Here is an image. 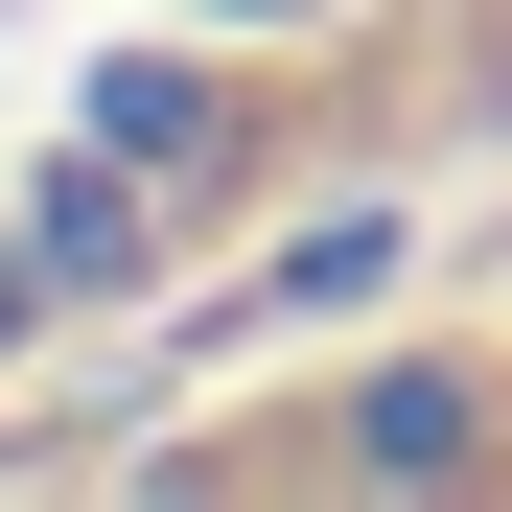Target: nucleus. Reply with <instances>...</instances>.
Returning a JSON list of instances; mask_svg holds the SVG:
<instances>
[{"label": "nucleus", "instance_id": "1", "mask_svg": "<svg viewBox=\"0 0 512 512\" xmlns=\"http://www.w3.org/2000/svg\"><path fill=\"white\" fill-rule=\"evenodd\" d=\"M0 326H24V256H0Z\"/></svg>", "mask_w": 512, "mask_h": 512}]
</instances>
